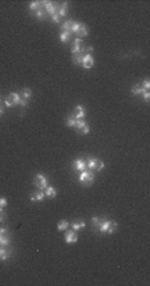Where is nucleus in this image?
<instances>
[{"label":"nucleus","instance_id":"5","mask_svg":"<svg viewBox=\"0 0 150 286\" xmlns=\"http://www.w3.org/2000/svg\"><path fill=\"white\" fill-rule=\"evenodd\" d=\"M41 4H43V8H44V11L48 13L49 16L53 15V13H56L57 5H55L52 2H41Z\"/></svg>","mask_w":150,"mask_h":286},{"label":"nucleus","instance_id":"19","mask_svg":"<svg viewBox=\"0 0 150 286\" xmlns=\"http://www.w3.org/2000/svg\"><path fill=\"white\" fill-rule=\"evenodd\" d=\"M85 221H82V220H80V221H75V222H72V229L75 232H77V230H81V229H84L85 228Z\"/></svg>","mask_w":150,"mask_h":286},{"label":"nucleus","instance_id":"10","mask_svg":"<svg viewBox=\"0 0 150 286\" xmlns=\"http://www.w3.org/2000/svg\"><path fill=\"white\" fill-rule=\"evenodd\" d=\"M73 168H75L76 170H80V172L85 170V169H86V163H85V160H84V159H77V160H75V161H73Z\"/></svg>","mask_w":150,"mask_h":286},{"label":"nucleus","instance_id":"20","mask_svg":"<svg viewBox=\"0 0 150 286\" xmlns=\"http://www.w3.org/2000/svg\"><path fill=\"white\" fill-rule=\"evenodd\" d=\"M9 234H0V246H8L11 244Z\"/></svg>","mask_w":150,"mask_h":286},{"label":"nucleus","instance_id":"22","mask_svg":"<svg viewBox=\"0 0 150 286\" xmlns=\"http://www.w3.org/2000/svg\"><path fill=\"white\" fill-rule=\"evenodd\" d=\"M11 97H12V101H13V104H15V105H20V103H21V100H23L20 93L13 92V93H11Z\"/></svg>","mask_w":150,"mask_h":286},{"label":"nucleus","instance_id":"13","mask_svg":"<svg viewBox=\"0 0 150 286\" xmlns=\"http://www.w3.org/2000/svg\"><path fill=\"white\" fill-rule=\"evenodd\" d=\"M56 13L60 16V18H62V16H65L66 13H68V3H62L61 5H57V9H56Z\"/></svg>","mask_w":150,"mask_h":286},{"label":"nucleus","instance_id":"11","mask_svg":"<svg viewBox=\"0 0 150 286\" xmlns=\"http://www.w3.org/2000/svg\"><path fill=\"white\" fill-rule=\"evenodd\" d=\"M76 116V119L77 120H82L85 117V114H86V112H85V108L82 105H77L75 108V113H73Z\"/></svg>","mask_w":150,"mask_h":286},{"label":"nucleus","instance_id":"3","mask_svg":"<svg viewBox=\"0 0 150 286\" xmlns=\"http://www.w3.org/2000/svg\"><path fill=\"white\" fill-rule=\"evenodd\" d=\"M64 240L66 244H76L78 240V237H77V233H76L73 229H69V230H66L65 232V235H64Z\"/></svg>","mask_w":150,"mask_h":286},{"label":"nucleus","instance_id":"33","mask_svg":"<svg viewBox=\"0 0 150 286\" xmlns=\"http://www.w3.org/2000/svg\"><path fill=\"white\" fill-rule=\"evenodd\" d=\"M104 165H105V164L102 163L101 160H98V161H97V165H96V169H94V170H97V172H101L102 169H104Z\"/></svg>","mask_w":150,"mask_h":286},{"label":"nucleus","instance_id":"36","mask_svg":"<svg viewBox=\"0 0 150 286\" xmlns=\"http://www.w3.org/2000/svg\"><path fill=\"white\" fill-rule=\"evenodd\" d=\"M7 200H5V197H0V208H5L7 206Z\"/></svg>","mask_w":150,"mask_h":286},{"label":"nucleus","instance_id":"32","mask_svg":"<svg viewBox=\"0 0 150 286\" xmlns=\"http://www.w3.org/2000/svg\"><path fill=\"white\" fill-rule=\"evenodd\" d=\"M7 218V214L4 213V208H0V224L4 222Z\"/></svg>","mask_w":150,"mask_h":286},{"label":"nucleus","instance_id":"37","mask_svg":"<svg viewBox=\"0 0 150 286\" xmlns=\"http://www.w3.org/2000/svg\"><path fill=\"white\" fill-rule=\"evenodd\" d=\"M0 234H8V230L4 226H0Z\"/></svg>","mask_w":150,"mask_h":286},{"label":"nucleus","instance_id":"26","mask_svg":"<svg viewBox=\"0 0 150 286\" xmlns=\"http://www.w3.org/2000/svg\"><path fill=\"white\" fill-rule=\"evenodd\" d=\"M68 226H69V222L66 220H61L59 222V225H57V230L59 232H64L65 229H68Z\"/></svg>","mask_w":150,"mask_h":286},{"label":"nucleus","instance_id":"21","mask_svg":"<svg viewBox=\"0 0 150 286\" xmlns=\"http://www.w3.org/2000/svg\"><path fill=\"white\" fill-rule=\"evenodd\" d=\"M82 57H84V53H75L73 55V64H76V65H81L82 64Z\"/></svg>","mask_w":150,"mask_h":286},{"label":"nucleus","instance_id":"1","mask_svg":"<svg viewBox=\"0 0 150 286\" xmlns=\"http://www.w3.org/2000/svg\"><path fill=\"white\" fill-rule=\"evenodd\" d=\"M78 181L85 186H91V185L94 182V173L93 170H82L81 174L78 176Z\"/></svg>","mask_w":150,"mask_h":286},{"label":"nucleus","instance_id":"2","mask_svg":"<svg viewBox=\"0 0 150 286\" xmlns=\"http://www.w3.org/2000/svg\"><path fill=\"white\" fill-rule=\"evenodd\" d=\"M33 185L40 190H44L45 188L48 186V178H46L44 174L37 173L35 176V178H33Z\"/></svg>","mask_w":150,"mask_h":286},{"label":"nucleus","instance_id":"15","mask_svg":"<svg viewBox=\"0 0 150 286\" xmlns=\"http://www.w3.org/2000/svg\"><path fill=\"white\" fill-rule=\"evenodd\" d=\"M11 257V251L5 246H0V261H7Z\"/></svg>","mask_w":150,"mask_h":286},{"label":"nucleus","instance_id":"17","mask_svg":"<svg viewBox=\"0 0 150 286\" xmlns=\"http://www.w3.org/2000/svg\"><path fill=\"white\" fill-rule=\"evenodd\" d=\"M76 123H77V119H76L75 114H69L65 120V124L71 128H76Z\"/></svg>","mask_w":150,"mask_h":286},{"label":"nucleus","instance_id":"8","mask_svg":"<svg viewBox=\"0 0 150 286\" xmlns=\"http://www.w3.org/2000/svg\"><path fill=\"white\" fill-rule=\"evenodd\" d=\"M82 48H84V45H82V40L81 39H75V41H73V47H72V53L75 55V53H80L82 51Z\"/></svg>","mask_w":150,"mask_h":286},{"label":"nucleus","instance_id":"35","mask_svg":"<svg viewBox=\"0 0 150 286\" xmlns=\"http://www.w3.org/2000/svg\"><path fill=\"white\" fill-rule=\"evenodd\" d=\"M142 96H144V100L146 103H149V99H150V93H149V90H144V92L141 93Z\"/></svg>","mask_w":150,"mask_h":286},{"label":"nucleus","instance_id":"28","mask_svg":"<svg viewBox=\"0 0 150 286\" xmlns=\"http://www.w3.org/2000/svg\"><path fill=\"white\" fill-rule=\"evenodd\" d=\"M40 7H41V2H32L31 4H29V9L33 11V12H36Z\"/></svg>","mask_w":150,"mask_h":286},{"label":"nucleus","instance_id":"4","mask_svg":"<svg viewBox=\"0 0 150 286\" xmlns=\"http://www.w3.org/2000/svg\"><path fill=\"white\" fill-rule=\"evenodd\" d=\"M76 129L81 134H88L91 132V128L88 127V124H86L84 120H77V123H76Z\"/></svg>","mask_w":150,"mask_h":286},{"label":"nucleus","instance_id":"38","mask_svg":"<svg viewBox=\"0 0 150 286\" xmlns=\"http://www.w3.org/2000/svg\"><path fill=\"white\" fill-rule=\"evenodd\" d=\"M20 105H21V107H27V100L23 99V100H21V103H20Z\"/></svg>","mask_w":150,"mask_h":286},{"label":"nucleus","instance_id":"6","mask_svg":"<svg viewBox=\"0 0 150 286\" xmlns=\"http://www.w3.org/2000/svg\"><path fill=\"white\" fill-rule=\"evenodd\" d=\"M81 65L84 67L85 69L92 68V67L94 65V60H93V56H92V55H84V57H82V64H81Z\"/></svg>","mask_w":150,"mask_h":286},{"label":"nucleus","instance_id":"12","mask_svg":"<svg viewBox=\"0 0 150 286\" xmlns=\"http://www.w3.org/2000/svg\"><path fill=\"white\" fill-rule=\"evenodd\" d=\"M97 161L98 159H94V157H88L86 159V169L88 170H94L96 169V165H97Z\"/></svg>","mask_w":150,"mask_h":286},{"label":"nucleus","instance_id":"14","mask_svg":"<svg viewBox=\"0 0 150 286\" xmlns=\"http://www.w3.org/2000/svg\"><path fill=\"white\" fill-rule=\"evenodd\" d=\"M44 194H45V197H48V198H55L56 196H57V190L55 189L53 186H46L45 189H44Z\"/></svg>","mask_w":150,"mask_h":286},{"label":"nucleus","instance_id":"27","mask_svg":"<svg viewBox=\"0 0 150 286\" xmlns=\"http://www.w3.org/2000/svg\"><path fill=\"white\" fill-rule=\"evenodd\" d=\"M73 23H75V21H73V20H71V19L66 20V21H64V23H62V31H71Z\"/></svg>","mask_w":150,"mask_h":286},{"label":"nucleus","instance_id":"18","mask_svg":"<svg viewBox=\"0 0 150 286\" xmlns=\"http://www.w3.org/2000/svg\"><path fill=\"white\" fill-rule=\"evenodd\" d=\"M117 226H118V224L116 222V221H113V220H109V224H108V230H106V234H112V233H114V232L117 230Z\"/></svg>","mask_w":150,"mask_h":286},{"label":"nucleus","instance_id":"7","mask_svg":"<svg viewBox=\"0 0 150 286\" xmlns=\"http://www.w3.org/2000/svg\"><path fill=\"white\" fill-rule=\"evenodd\" d=\"M44 197H45L44 190H40V189H39L37 192H35V193H32V194H31L29 200H31L32 202H40V201L44 200Z\"/></svg>","mask_w":150,"mask_h":286},{"label":"nucleus","instance_id":"25","mask_svg":"<svg viewBox=\"0 0 150 286\" xmlns=\"http://www.w3.org/2000/svg\"><path fill=\"white\" fill-rule=\"evenodd\" d=\"M32 97V90L29 89V88H24L21 90V99H24V100H29Z\"/></svg>","mask_w":150,"mask_h":286},{"label":"nucleus","instance_id":"30","mask_svg":"<svg viewBox=\"0 0 150 286\" xmlns=\"http://www.w3.org/2000/svg\"><path fill=\"white\" fill-rule=\"evenodd\" d=\"M102 218H104V217H92V225H93V226H94V228H98V225H100V222H101V221H102Z\"/></svg>","mask_w":150,"mask_h":286},{"label":"nucleus","instance_id":"29","mask_svg":"<svg viewBox=\"0 0 150 286\" xmlns=\"http://www.w3.org/2000/svg\"><path fill=\"white\" fill-rule=\"evenodd\" d=\"M4 104H5V107L7 108H11V107H13L15 104H13V101H12V97H11V95H8L4 99Z\"/></svg>","mask_w":150,"mask_h":286},{"label":"nucleus","instance_id":"24","mask_svg":"<svg viewBox=\"0 0 150 286\" xmlns=\"http://www.w3.org/2000/svg\"><path fill=\"white\" fill-rule=\"evenodd\" d=\"M142 92H144V88H142L139 84H136V85L132 87V93H133V95L138 96V95H141Z\"/></svg>","mask_w":150,"mask_h":286},{"label":"nucleus","instance_id":"16","mask_svg":"<svg viewBox=\"0 0 150 286\" xmlns=\"http://www.w3.org/2000/svg\"><path fill=\"white\" fill-rule=\"evenodd\" d=\"M71 36H72V32L71 31H62L60 33V41L61 43H68L69 40H71Z\"/></svg>","mask_w":150,"mask_h":286},{"label":"nucleus","instance_id":"39","mask_svg":"<svg viewBox=\"0 0 150 286\" xmlns=\"http://www.w3.org/2000/svg\"><path fill=\"white\" fill-rule=\"evenodd\" d=\"M2 114H3V108H0V116H2Z\"/></svg>","mask_w":150,"mask_h":286},{"label":"nucleus","instance_id":"9","mask_svg":"<svg viewBox=\"0 0 150 286\" xmlns=\"http://www.w3.org/2000/svg\"><path fill=\"white\" fill-rule=\"evenodd\" d=\"M88 33H89V28L86 27L85 24H80L78 27V29L76 31V36H77L78 39H81V38H85V36H88Z\"/></svg>","mask_w":150,"mask_h":286},{"label":"nucleus","instance_id":"31","mask_svg":"<svg viewBox=\"0 0 150 286\" xmlns=\"http://www.w3.org/2000/svg\"><path fill=\"white\" fill-rule=\"evenodd\" d=\"M51 19H52L53 23H56V24H59V23L61 21V18H60L57 13H53V15H51Z\"/></svg>","mask_w":150,"mask_h":286},{"label":"nucleus","instance_id":"34","mask_svg":"<svg viewBox=\"0 0 150 286\" xmlns=\"http://www.w3.org/2000/svg\"><path fill=\"white\" fill-rule=\"evenodd\" d=\"M142 88H144V90H149V89H150V81H149V79H145V80H144Z\"/></svg>","mask_w":150,"mask_h":286},{"label":"nucleus","instance_id":"23","mask_svg":"<svg viewBox=\"0 0 150 286\" xmlns=\"http://www.w3.org/2000/svg\"><path fill=\"white\" fill-rule=\"evenodd\" d=\"M35 15H36V18H37L39 20H44L45 19V15H46V12L44 11V8H43V4H41V7L37 9V11L35 12Z\"/></svg>","mask_w":150,"mask_h":286}]
</instances>
